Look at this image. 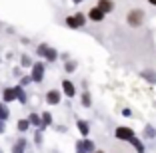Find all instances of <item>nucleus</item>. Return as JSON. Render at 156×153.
Returning a JSON list of instances; mask_svg holds the SVG:
<instances>
[{"label": "nucleus", "instance_id": "22", "mask_svg": "<svg viewBox=\"0 0 156 153\" xmlns=\"http://www.w3.org/2000/svg\"><path fill=\"white\" fill-rule=\"evenodd\" d=\"M50 121H52V119H50V113H42V125H50Z\"/></svg>", "mask_w": 156, "mask_h": 153}, {"label": "nucleus", "instance_id": "7", "mask_svg": "<svg viewBox=\"0 0 156 153\" xmlns=\"http://www.w3.org/2000/svg\"><path fill=\"white\" fill-rule=\"evenodd\" d=\"M88 18L90 20H94V22H100V20H104V12H102L98 6H94V8L88 12Z\"/></svg>", "mask_w": 156, "mask_h": 153}, {"label": "nucleus", "instance_id": "3", "mask_svg": "<svg viewBox=\"0 0 156 153\" xmlns=\"http://www.w3.org/2000/svg\"><path fill=\"white\" fill-rule=\"evenodd\" d=\"M76 153H94V143L90 139L76 141Z\"/></svg>", "mask_w": 156, "mask_h": 153}, {"label": "nucleus", "instance_id": "9", "mask_svg": "<svg viewBox=\"0 0 156 153\" xmlns=\"http://www.w3.org/2000/svg\"><path fill=\"white\" fill-rule=\"evenodd\" d=\"M62 90H64V94L68 95V98H72V95L76 94V90H74V84H72V81H68V80L62 81Z\"/></svg>", "mask_w": 156, "mask_h": 153}, {"label": "nucleus", "instance_id": "18", "mask_svg": "<svg viewBox=\"0 0 156 153\" xmlns=\"http://www.w3.org/2000/svg\"><path fill=\"white\" fill-rule=\"evenodd\" d=\"M140 76H142L144 80H148L150 84H156V74H154V72H142Z\"/></svg>", "mask_w": 156, "mask_h": 153}, {"label": "nucleus", "instance_id": "6", "mask_svg": "<svg viewBox=\"0 0 156 153\" xmlns=\"http://www.w3.org/2000/svg\"><path fill=\"white\" fill-rule=\"evenodd\" d=\"M42 78H44V64H34L32 66V80L42 81Z\"/></svg>", "mask_w": 156, "mask_h": 153}, {"label": "nucleus", "instance_id": "16", "mask_svg": "<svg viewBox=\"0 0 156 153\" xmlns=\"http://www.w3.org/2000/svg\"><path fill=\"white\" fill-rule=\"evenodd\" d=\"M8 115H10L8 108H6L4 104H0V121H6V119H8Z\"/></svg>", "mask_w": 156, "mask_h": 153}, {"label": "nucleus", "instance_id": "2", "mask_svg": "<svg viewBox=\"0 0 156 153\" xmlns=\"http://www.w3.org/2000/svg\"><path fill=\"white\" fill-rule=\"evenodd\" d=\"M38 54L44 56L46 60H50V62H54L56 58H58V54H56V50L50 48V46H46V44H40L38 46Z\"/></svg>", "mask_w": 156, "mask_h": 153}, {"label": "nucleus", "instance_id": "4", "mask_svg": "<svg viewBox=\"0 0 156 153\" xmlns=\"http://www.w3.org/2000/svg\"><path fill=\"white\" fill-rule=\"evenodd\" d=\"M116 137L118 139H124V141H130V139H134L136 135H134V131L130 129V127H116Z\"/></svg>", "mask_w": 156, "mask_h": 153}, {"label": "nucleus", "instance_id": "19", "mask_svg": "<svg viewBox=\"0 0 156 153\" xmlns=\"http://www.w3.org/2000/svg\"><path fill=\"white\" fill-rule=\"evenodd\" d=\"M144 135H146V137H150V139H152V137H156L154 127H152V125H146V127H144Z\"/></svg>", "mask_w": 156, "mask_h": 153}, {"label": "nucleus", "instance_id": "17", "mask_svg": "<svg viewBox=\"0 0 156 153\" xmlns=\"http://www.w3.org/2000/svg\"><path fill=\"white\" fill-rule=\"evenodd\" d=\"M28 121L32 123V125H36V127H40V125H42V119L36 115V113H30V115H28Z\"/></svg>", "mask_w": 156, "mask_h": 153}, {"label": "nucleus", "instance_id": "14", "mask_svg": "<svg viewBox=\"0 0 156 153\" xmlns=\"http://www.w3.org/2000/svg\"><path fill=\"white\" fill-rule=\"evenodd\" d=\"M24 145H26V139H18L12 147V153H24Z\"/></svg>", "mask_w": 156, "mask_h": 153}, {"label": "nucleus", "instance_id": "13", "mask_svg": "<svg viewBox=\"0 0 156 153\" xmlns=\"http://www.w3.org/2000/svg\"><path fill=\"white\" fill-rule=\"evenodd\" d=\"M130 143H132V147L136 149V153H144V151H146V149H144V145H142V141L136 139V137H134V139H130Z\"/></svg>", "mask_w": 156, "mask_h": 153}, {"label": "nucleus", "instance_id": "11", "mask_svg": "<svg viewBox=\"0 0 156 153\" xmlns=\"http://www.w3.org/2000/svg\"><path fill=\"white\" fill-rule=\"evenodd\" d=\"M14 91H16V99H18L20 104H26V101H28V99H26V94H24V90L20 86L14 88Z\"/></svg>", "mask_w": 156, "mask_h": 153}, {"label": "nucleus", "instance_id": "25", "mask_svg": "<svg viewBox=\"0 0 156 153\" xmlns=\"http://www.w3.org/2000/svg\"><path fill=\"white\" fill-rule=\"evenodd\" d=\"M122 115H124V117H132V111H130V109L126 108V109H124V111H122Z\"/></svg>", "mask_w": 156, "mask_h": 153}, {"label": "nucleus", "instance_id": "24", "mask_svg": "<svg viewBox=\"0 0 156 153\" xmlns=\"http://www.w3.org/2000/svg\"><path fill=\"white\" fill-rule=\"evenodd\" d=\"M30 81H34V80H32V76H24V78H22V86H28Z\"/></svg>", "mask_w": 156, "mask_h": 153}, {"label": "nucleus", "instance_id": "26", "mask_svg": "<svg viewBox=\"0 0 156 153\" xmlns=\"http://www.w3.org/2000/svg\"><path fill=\"white\" fill-rule=\"evenodd\" d=\"M22 64H24V66H30V58H28V56H24V58H22Z\"/></svg>", "mask_w": 156, "mask_h": 153}, {"label": "nucleus", "instance_id": "23", "mask_svg": "<svg viewBox=\"0 0 156 153\" xmlns=\"http://www.w3.org/2000/svg\"><path fill=\"white\" fill-rule=\"evenodd\" d=\"M64 70H66V72H74V70H76V64H74V62H66Z\"/></svg>", "mask_w": 156, "mask_h": 153}, {"label": "nucleus", "instance_id": "28", "mask_svg": "<svg viewBox=\"0 0 156 153\" xmlns=\"http://www.w3.org/2000/svg\"><path fill=\"white\" fill-rule=\"evenodd\" d=\"M148 2H150V4H152V6H156V0H148Z\"/></svg>", "mask_w": 156, "mask_h": 153}, {"label": "nucleus", "instance_id": "20", "mask_svg": "<svg viewBox=\"0 0 156 153\" xmlns=\"http://www.w3.org/2000/svg\"><path fill=\"white\" fill-rule=\"evenodd\" d=\"M90 104H92V101H90V94L84 91V94H82V105H84V108H90Z\"/></svg>", "mask_w": 156, "mask_h": 153}, {"label": "nucleus", "instance_id": "31", "mask_svg": "<svg viewBox=\"0 0 156 153\" xmlns=\"http://www.w3.org/2000/svg\"><path fill=\"white\" fill-rule=\"evenodd\" d=\"M0 153H2V149H0Z\"/></svg>", "mask_w": 156, "mask_h": 153}, {"label": "nucleus", "instance_id": "29", "mask_svg": "<svg viewBox=\"0 0 156 153\" xmlns=\"http://www.w3.org/2000/svg\"><path fill=\"white\" fill-rule=\"evenodd\" d=\"M74 2H76V4H78V2H82V0H74Z\"/></svg>", "mask_w": 156, "mask_h": 153}, {"label": "nucleus", "instance_id": "21", "mask_svg": "<svg viewBox=\"0 0 156 153\" xmlns=\"http://www.w3.org/2000/svg\"><path fill=\"white\" fill-rule=\"evenodd\" d=\"M28 125H30V121H28V119H20V121H18V129L20 131H26Z\"/></svg>", "mask_w": 156, "mask_h": 153}, {"label": "nucleus", "instance_id": "5", "mask_svg": "<svg viewBox=\"0 0 156 153\" xmlns=\"http://www.w3.org/2000/svg\"><path fill=\"white\" fill-rule=\"evenodd\" d=\"M84 22H86L84 14H76V16H68V18H66V24H68L70 28H80V26H84Z\"/></svg>", "mask_w": 156, "mask_h": 153}, {"label": "nucleus", "instance_id": "1", "mask_svg": "<svg viewBox=\"0 0 156 153\" xmlns=\"http://www.w3.org/2000/svg\"><path fill=\"white\" fill-rule=\"evenodd\" d=\"M142 20H144V12H142L140 8H134V10H130V12H128V16H126V22H128L132 28L140 26V24H142Z\"/></svg>", "mask_w": 156, "mask_h": 153}, {"label": "nucleus", "instance_id": "12", "mask_svg": "<svg viewBox=\"0 0 156 153\" xmlns=\"http://www.w3.org/2000/svg\"><path fill=\"white\" fill-rule=\"evenodd\" d=\"M4 101H14L16 99V91H14V88H8V90H4Z\"/></svg>", "mask_w": 156, "mask_h": 153}, {"label": "nucleus", "instance_id": "8", "mask_svg": "<svg viewBox=\"0 0 156 153\" xmlns=\"http://www.w3.org/2000/svg\"><path fill=\"white\" fill-rule=\"evenodd\" d=\"M98 8H100L104 14H108V12L114 10V2H112V0H98Z\"/></svg>", "mask_w": 156, "mask_h": 153}, {"label": "nucleus", "instance_id": "15", "mask_svg": "<svg viewBox=\"0 0 156 153\" xmlns=\"http://www.w3.org/2000/svg\"><path fill=\"white\" fill-rule=\"evenodd\" d=\"M76 125H78V129H80V133H82V135H88V133H90V127H88V123H86V121L78 119Z\"/></svg>", "mask_w": 156, "mask_h": 153}, {"label": "nucleus", "instance_id": "30", "mask_svg": "<svg viewBox=\"0 0 156 153\" xmlns=\"http://www.w3.org/2000/svg\"><path fill=\"white\" fill-rule=\"evenodd\" d=\"M94 153H102V151H94Z\"/></svg>", "mask_w": 156, "mask_h": 153}, {"label": "nucleus", "instance_id": "27", "mask_svg": "<svg viewBox=\"0 0 156 153\" xmlns=\"http://www.w3.org/2000/svg\"><path fill=\"white\" fill-rule=\"evenodd\" d=\"M0 133H4V121H0Z\"/></svg>", "mask_w": 156, "mask_h": 153}, {"label": "nucleus", "instance_id": "10", "mask_svg": "<svg viewBox=\"0 0 156 153\" xmlns=\"http://www.w3.org/2000/svg\"><path fill=\"white\" fill-rule=\"evenodd\" d=\"M46 101H48V104H52V105H56L60 101V94L56 90H52V91H48V94H46Z\"/></svg>", "mask_w": 156, "mask_h": 153}]
</instances>
